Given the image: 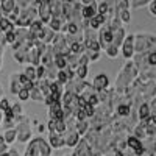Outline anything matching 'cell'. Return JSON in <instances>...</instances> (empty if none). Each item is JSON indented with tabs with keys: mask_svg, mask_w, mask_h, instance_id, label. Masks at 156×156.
I'll return each mask as SVG.
<instances>
[{
	"mask_svg": "<svg viewBox=\"0 0 156 156\" xmlns=\"http://www.w3.org/2000/svg\"><path fill=\"white\" fill-rule=\"evenodd\" d=\"M45 66H42V64H39V66H36V81L37 80H42V78H45Z\"/></svg>",
	"mask_w": 156,
	"mask_h": 156,
	"instance_id": "74e56055",
	"label": "cell"
},
{
	"mask_svg": "<svg viewBox=\"0 0 156 156\" xmlns=\"http://www.w3.org/2000/svg\"><path fill=\"white\" fill-rule=\"evenodd\" d=\"M125 142H126V147L131 150V151H134V150H137V148H140V147H144V142L139 140L137 137H134L133 134L128 136V137L125 139Z\"/></svg>",
	"mask_w": 156,
	"mask_h": 156,
	"instance_id": "d6986e66",
	"label": "cell"
},
{
	"mask_svg": "<svg viewBox=\"0 0 156 156\" xmlns=\"http://www.w3.org/2000/svg\"><path fill=\"white\" fill-rule=\"evenodd\" d=\"M27 148H25V153H23V156H36V150H34V147H33V144L28 140L27 142Z\"/></svg>",
	"mask_w": 156,
	"mask_h": 156,
	"instance_id": "b9f144b4",
	"label": "cell"
},
{
	"mask_svg": "<svg viewBox=\"0 0 156 156\" xmlns=\"http://www.w3.org/2000/svg\"><path fill=\"white\" fill-rule=\"evenodd\" d=\"M30 142L33 144L36 150V156H50L51 154V147L44 137H31Z\"/></svg>",
	"mask_w": 156,
	"mask_h": 156,
	"instance_id": "277c9868",
	"label": "cell"
},
{
	"mask_svg": "<svg viewBox=\"0 0 156 156\" xmlns=\"http://www.w3.org/2000/svg\"><path fill=\"white\" fill-rule=\"evenodd\" d=\"M3 39H5V44H9V45L16 42V36H14V33H12V31L11 33H5L3 34Z\"/></svg>",
	"mask_w": 156,
	"mask_h": 156,
	"instance_id": "60d3db41",
	"label": "cell"
},
{
	"mask_svg": "<svg viewBox=\"0 0 156 156\" xmlns=\"http://www.w3.org/2000/svg\"><path fill=\"white\" fill-rule=\"evenodd\" d=\"M16 136H17V133H16V128L14 126H12V128H5V131L2 134L3 140L6 142V145L14 144V142H16Z\"/></svg>",
	"mask_w": 156,
	"mask_h": 156,
	"instance_id": "ac0fdd59",
	"label": "cell"
},
{
	"mask_svg": "<svg viewBox=\"0 0 156 156\" xmlns=\"http://www.w3.org/2000/svg\"><path fill=\"white\" fill-rule=\"evenodd\" d=\"M98 44H100V50H105L111 42H112V30L108 27V25H101V27L98 28Z\"/></svg>",
	"mask_w": 156,
	"mask_h": 156,
	"instance_id": "8992f818",
	"label": "cell"
},
{
	"mask_svg": "<svg viewBox=\"0 0 156 156\" xmlns=\"http://www.w3.org/2000/svg\"><path fill=\"white\" fill-rule=\"evenodd\" d=\"M147 62L150 67H156V51L154 50L147 51Z\"/></svg>",
	"mask_w": 156,
	"mask_h": 156,
	"instance_id": "d590c367",
	"label": "cell"
},
{
	"mask_svg": "<svg viewBox=\"0 0 156 156\" xmlns=\"http://www.w3.org/2000/svg\"><path fill=\"white\" fill-rule=\"evenodd\" d=\"M123 9H129V0H115V17Z\"/></svg>",
	"mask_w": 156,
	"mask_h": 156,
	"instance_id": "f546056e",
	"label": "cell"
},
{
	"mask_svg": "<svg viewBox=\"0 0 156 156\" xmlns=\"http://www.w3.org/2000/svg\"><path fill=\"white\" fill-rule=\"evenodd\" d=\"M125 36H126V31H125L123 27H119L117 30H112V42H111V44H114V45H117V47L120 48Z\"/></svg>",
	"mask_w": 156,
	"mask_h": 156,
	"instance_id": "5bb4252c",
	"label": "cell"
},
{
	"mask_svg": "<svg viewBox=\"0 0 156 156\" xmlns=\"http://www.w3.org/2000/svg\"><path fill=\"white\" fill-rule=\"evenodd\" d=\"M30 98L31 100H34V101H44V95H42V92H41V90H39V87L34 84L31 89H30Z\"/></svg>",
	"mask_w": 156,
	"mask_h": 156,
	"instance_id": "4316f807",
	"label": "cell"
},
{
	"mask_svg": "<svg viewBox=\"0 0 156 156\" xmlns=\"http://www.w3.org/2000/svg\"><path fill=\"white\" fill-rule=\"evenodd\" d=\"M106 23V16H103V14H95L92 19H89L87 20V27L90 28V30H98L101 25H105Z\"/></svg>",
	"mask_w": 156,
	"mask_h": 156,
	"instance_id": "7c38bea8",
	"label": "cell"
},
{
	"mask_svg": "<svg viewBox=\"0 0 156 156\" xmlns=\"http://www.w3.org/2000/svg\"><path fill=\"white\" fill-rule=\"evenodd\" d=\"M133 136L137 137L139 140H145V139H147V137H145V125L142 123L140 120H139V123L133 128Z\"/></svg>",
	"mask_w": 156,
	"mask_h": 156,
	"instance_id": "603a6c76",
	"label": "cell"
},
{
	"mask_svg": "<svg viewBox=\"0 0 156 156\" xmlns=\"http://www.w3.org/2000/svg\"><path fill=\"white\" fill-rule=\"evenodd\" d=\"M117 17H119V20L122 23H129L131 22V12H129V9H123L117 14Z\"/></svg>",
	"mask_w": 156,
	"mask_h": 156,
	"instance_id": "4dcf8cb0",
	"label": "cell"
},
{
	"mask_svg": "<svg viewBox=\"0 0 156 156\" xmlns=\"http://www.w3.org/2000/svg\"><path fill=\"white\" fill-rule=\"evenodd\" d=\"M16 97H17L20 101H27V100H30V90L25 89V87H20V90L17 92Z\"/></svg>",
	"mask_w": 156,
	"mask_h": 156,
	"instance_id": "e575fe53",
	"label": "cell"
},
{
	"mask_svg": "<svg viewBox=\"0 0 156 156\" xmlns=\"http://www.w3.org/2000/svg\"><path fill=\"white\" fill-rule=\"evenodd\" d=\"M95 109H97V108H94V106L87 105V103H86V106L83 108V111H84V114H86V117H87V119H90V117H94V114H95Z\"/></svg>",
	"mask_w": 156,
	"mask_h": 156,
	"instance_id": "f35d334b",
	"label": "cell"
},
{
	"mask_svg": "<svg viewBox=\"0 0 156 156\" xmlns=\"http://www.w3.org/2000/svg\"><path fill=\"white\" fill-rule=\"evenodd\" d=\"M148 9H150L151 16H156V0H151V2L148 3Z\"/></svg>",
	"mask_w": 156,
	"mask_h": 156,
	"instance_id": "7bdbcfd3",
	"label": "cell"
},
{
	"mask_svg": "<svg viewBox=\"0 0 156 156\" xmlns=\"http://www.w3.org/2000/svg\"><path fill=\"white\" fill-rule=\"evenodd\" d=\"M0 111L2 112H8L11 111V103L6 97H0Z\"/></svg>",
	"mask_w": 156,
	"mask_h": 156,
	"instance_id": "836d02e7",
	"label": "cell"
},
{
	"mask_svg": "<svg viewBox=\"0 0 156 156\" xmlns=\"http://www.w3.org/2000/svg\"><path fill=\"white\" fill-rule=\"evenodd\" d=\"M90 86H92L94 92H103V90L109 89V78L105 75V73H98L94 76L92 83H90Z\"/></svg>",
	"mask_w": 156,
	"mask_h": 156,
	"instance_id": "52a82bcc",
	"label": "cell"
},
{
	"mask_svg": "<svg viewBox=\"0 0 156 156\" xmlns=\"http://www.w3.org/2000/svg\"><path fill=\"white\" fill-rule=\"evenodd\" d=\"M2 122H3V112L0 111V125H2Z\"/></svg>",
	"mask_w": 156,
	"mask_h": 156,
	"instance_id": "7dc6e473",
	"label": "cell"
},
{
	"mask_svg": "<svg viewBox=\"0 0 156 156\" xmlns=\"http://www.w3.org/2000/svg\"><path fill=\"white\" fill-rule=\"evenodd\" d=\"M106 53V56L108 58H111V59H115L117 56H119V51H120V48L117 47V45H114V44H109L105 50H103Z\"/></svg>",
	"mask_w": 156,
	"mask_h": 156,
	"instance_id": "484cf974",
	"label": "cell"
},
{
	"mask_svg": "<svg viewBox=\"0 0 156 156\" xmlns=\"http://www.w3.org/2000/svg\"><path fill=\"white\" fill-rule=\"evenodd\" d=\"M120 53L125 59H131L134 56V36L133 34H126L123 42L120 45Z\"/></svg>",
	"mask_w": 156,
	"mask_h": 156,
	"instance_id": "5b68a950",
	"label": "cell"
},
{
	"mask_svg": "<svg viewBox=\"0 0 156 156\" xmlns=\"http://www.w3.org/2000/svg\"><path fill=\"white\" fill-rule=\"evenodd\" d=\"M86 76H87V66H78L75 69V78H78V80H84Z\"/></svg>",
	"mask_w": 156,
	"mask_h": 156,
	"instance_id": "d6a6232c",
	"label": "cell"
},
{
	"mask_svg": "<svg viewBox=\"0 0 156 156\" xmlns=\"http://www.w3.org/2000/svg\"><path fill=\"white\" fill-rule=\"evenodd\" d=\"M2 92H3V90H2V86H0V95H2Z\"/></svg>",
	"mask_w": 156,
	"mask_h": 156,
	"instance_id": "f907efd6",
	"label": "cell"
},
{
	"mask_svg": "<svg viewBox=\"0 0 156 156\" xmlns=\"http://www.w3.org/2000/svg\"><path fill=\"white\" fill-rule=\"evenodd\" d=\"M20 81H19V73H12L9 76V92L12 95H17V92L20 90Z\"/></svg>",
	"mask_w": 156,
	"mask_h": 156,
	"instance_id": "2e32d148",
	"label": "cell"
},
{
	"mask_svg": "<svg viewBox=\"0 0 156 156\" xmlns=\"http://www.w3.org/2000/svg\"><path fill=\"white\" fill-rule=\"evenodd\" d=\"M150 114H151V109H150L148 101H142L140 105L137 106V117H139V120H145Z\"/></svg>",
	"mask_w": 156,
	"mask_h": 156,
	"instance_id": "e0dca14e",
	"label": "cell"
},
{
	"mask_svg": "<svg viewBox=\"0 0 156 156\" xmlns=\"http://www.w3.org/2000/svg\"><path fill=\"white\" fill-rule=\"evenodd\" d=\"M14 128H16V133H17L16 140L22 142V144H27V142L33 137V129H31V125H30V120H28L27 115H25L22 120H19L14 125Z\"/></svg>",
	"mask_w": 156,
	"mask_h": 156,
	"instance_id": "3957f363",
	"label": "cell"
},
{
	"mask_svg": "<svg viewBox=\"0 0 156 156\" xmlns=\"http://www.w3.org/2000/svg\"><path fill=\"white\" fill-rule=\"evenodd\" d=\"M86 55H87V59L89 62H95L100 59V51H92V50H86Z\"/></svg>",
	"mask_w": 156,
	"mask_h": 156,
	"instance_id": "8d00e7d4",
	"label": "cell"
},
{
	"mask_svg": "<svg viewBox=\"0 0 156 156\" xmlns=\"http://www.w3.org/2000/svg\"><path fill=\"white\" fill-rule=\"evenodd\" d=\"M47 129L50 133H55V120L53 119H50L48 120V123H47Z\"/></svg>",
	"mask_w": 156,
	"mask_h": 156,
	"instance_id": "ee69618b",
	"label": "cell"
},
{
	"mask_svg": "<svg viewBox=\"0 0 156 156\" xmlns=\"http://www.w3.org/2000/svg\"><path fill=\"white\" fill-rule=\"evenodd\" d=\"M89 126H90V123L87 122V120H76L75 122V131L78 133V134H80L81 137L86 134V131H87V129H89Z\"/></svg>",
	"mask_w": 156,
	"mask_h": 156,
	"instance_id": "7402d4cb",
	"label": "cell"
},
{
	"mask_svg": "<svg viewBox=\"0 0 156 156\" xmlns=\"http://www.w3.org/2000/svg\"><path fill=\"white\" fill-rule=\"evenodd\" d=\"M139 75V70L136 69V66L133 64L131 59H126V62L122 66L119 75H117L115 78V86H114V90L119 95H123L125 89L129 86V83H131L133 80H136Z\"/></svg>",
	"mask_w": 156,
	"mask_h": 156,
	"instance_id": "6da1fadb",
	"label": "cell"
},
{
	"mask_svg": "<svg viewBox=\"0 0 156 156\" xmlns=\"http://www.w3.org/2000/svg\"><path fill=\"white\" fill-rule=\"evenodd\" d=\"M22 73L27 76V78H30L31 81H36V66H31V64H28V66L23 69Z\"/></svg>",
	"mask_w": 156,
	"mask_h": 156,
	"instance_id": "f1b7e54d",
	"label": "cell"
},
{
	"mask_svg": "<svg viewBox=\"0 0 156 156\" xmlns=\"http://www.w3.org/2000/svg\"><path fill=\"white\" fill-rule=\"evenodd\" d=\"M47 142H48V145L51 148H56V150L66 147V144H64V134L62 133H50Z\"/></svg>",
	"mask_w": 156,
	"mask_h": 156,
	"instance_id": "9c48e42d",
	"label": "cell"
},
{
	"mask_svg": "<svg viewBox=\"0 0 156 156\" xmlns=\"http://www.w3.org/2000/svg\"><path fill=\"white\" fill-rule=\"evenodd\" d=\"M14 6H16V0H2L0 2V11L3 12V16L9 14L14 9Z\"/></svg>",
	"mask_w": 156,
	"mask_h": 156,
	"instance_id": "ffe728a7",
	"label": "cell"
},
{
	"mask_svg": "<svg viewBox=\"0 0 156 156\" xmlns=\"http://www.w3.org/2000/svg\"><path fill=\"white\" fill-rule=\"evenodd\" d=\"M142 156H150V154H147V153H145V154H142Z\"/></svg>",
	"mask_w": 156,
	"mask_h": 156,
	"instance_id": "816d5d0a",
	"label": "cell"
},
{
	"mask_svg": "<svg viewBox=\"0 0 156 156\" xmlns=\"http://www.w3.org/2000/svg\"><path fill=\"white\" fill-rule=\"evenodd\" d=\"M6 151H8V154H9V156H20V154H19V151H17V150H14V148H8Z\"/></svg>",
	"mask_w": 156,
	"mask_h": 156,
	"instance_id": "f6af8a7d",
	"label": "cell"
},
{
	"mask_svg": "<svg viewBox=\"0 0 156 156\" xmlns=\"http://www.w3.org/2000/svg\"><path fill=\"white\" fill-rule=\"evenodd\" d=\"M53 64L58 70H62L67 67V61H66V56L64 55H55L53 56Z\"/></svg>",
	"mask_w": 156,
	"mask_h": 156,
	"instance_id": "d4e9b609",
	"label": "cell"
},
{
	"mask_svg": "<svg viewBox=\"0 0 156 156\" xmlns=\"http://www.w3.org/2000/svg\"><path fill=\"white\" fill-rule=\"evenodd\" d=\"M134 36V53H145V51L154 50L156 36L151 33H137Z\"/></svg>",
	"mask_w": 156,
	"mask_h": 156,
	"instance_id": "7a4b0ae2",
	"label": "cell"
},
{
	"mask_svg": "<svg viewBox=\"0 0 156 156\" xmlns=\"http://www.w3.org/2000/svg\"><path fill=\"white\" fill-rule=\"evenodd\" d=\"M56 81H59L62 86L66 84L67 81H70L69 80V75H67V72H66V69H62V70H58V73H56V78H55Z\"/></svg>",
	"mask_w": 156,
	"mask_h": 156,
	"instance_id": "1f68e13d",
	"label": "cell"
},
{
	"mask_svg": "<svg viewBox=\"0 0 156 156\" xmlns=\"http://www.w3.org/2000/svg\"><path fill=\"white\" fill-rule=\"evenodd\" d=\"M0 156H9V154H8V151H5V153H2Z\"/></svg>",
	"mask_w": 156,
	"mask_h": 156,
	"instance_id": "681fc988",
	"label": "cell"
},
{
	"mask_svg": "<svg viewBox=\"0 0 156 156\" xmlns=\"http://www.w3.org/2000/svg\"><path fill=\"white\" fill-rule=\"evenodd\" d=\"M66 156H69V154H66Z\"/></svg>",
	"mask_w": 156,
	"mask_h": 156,
	"instance_id": "f5cc1de1",
	"label": "cell"
},
{
	"mask_svg": "<svg viewBox=\"0 0 156 156\" xmlns=\"http://www.w3.org/2000/svg\"><path fill=\"white\" fill-rule=\"evenodd\" d=\"M97 14V2L94 0L90 5H86V6H81V19H92L94 16Z\"/></svg>",
	"mask_w": 156,
	"mask_h": 156,
	"instance_id": "4fadbf2b",
	"label": "cell"
},
{
	"mask_svg": "<svg viewBox=\"0 0 156 156\" xmlns=\"http://www.w3.org/2000/svg\"><path fill=\"white\" fill-rule=\"evenodd\" d=\"M19 81H20V86H22V87L28 89V90H30V89L36 84V81H31L30 78H27L23 73H19Z\"/></svg>",
	"mask_w": 156,
	"mask_h": 156,
	"instance_id": "83f0119b",
	"label": "cell"
},
{
	"mask_svg": "<svg viewBox=\"0 0 156 156\" xmlns=\"http://www.w3.org/2000/svg\"><path fill=\"white\" fill-rule=\"evenodd\" d=\"M14 61L19 62V64L27 62V47L25 45H22L20 48L14 50Z\"/></svg>",
	"mask_w": 156,
	"mask_h": 156,
	"instance_id": "44dd1931",
	"label": "cell"
},
{
	"mask_svg": "<svg viewBox=\"0 0 156 156\" xmlns=\"http://www.w3.org/2000/svg\"><path fill=\"white\" fill-rule=\"evenodd\" d=\"M62 134H64V144H66V147H70V148H73L81 137L75 129H66Z\"/></svg>",
	"mask_w": 156,
	"mask_h": 156,
	"instance_id": "30bf717a",
	"label": "cell"
},
{
	"mask_svg": "<svg viewBox=\"0 0 156 156\" xmlns=\"http://www.w3.org/2000/svg\"><path fill=\"white\" fill-rule=\"evenodd\" d=\"M94 0H80V3H81V6H86V5H90Z\"/></svg>",
	"mask_w": 156,
	"mask_h": 156,
	"instance_id": "bcb514c9",
	"label": "cell"
},
{
	"mask_svg": "<svg viewBox=\"0 0 156 156\" xmlns=\"http://www.w3.org/2000/svg\"><path fill=\"white\" fill-rule=\"evenodd\" d=\"M48 117L53 120H61L62 119V105L61 101H53L48 106Z\"/></svg>",
	"mask_w": 156,
	"mask_h": 156,
	"instance_id": "8fae6325",
	"label": "cell"
},
{
	"mask_svg": "<svg viewBox=\"0 0 156 156\" xmlns=\"http://www.w3.org/2000/svg\"><path fill=\"white\" fill-rule=\"evenodd\" d=\"M150 2H151V0H133V2L129 3V5H131L133 8H142V6L148 5Z\"/></svg>",
	"mask_w": 156,
	"mask_h": 156,
	"instance_id": "ab89813d",
	"label": "cell"
},
{
	"mask_svg": "<svg viewBox=\"0 0 156 156\" xmlns=\"http://www.w3.org/2000/svg\"><path fill=\"white\" fill-rule=\"evenodd\" d=\"M12 30H14V23H12V22H9L5 16L2 17V19H0V33H11Z\"/></svg>",
	"mask_w": 156,
	"mask_h": 156,
	"instance_id": "cb8c5ba5",
	"label": "cell"
},
{
	"mask_svg": "<svg viewBox=\"0 0 156 156\" xmlns=\"http://www.w3.org/2000/svg\"><path fill=\"white\" fill-rule=\"evenodd\" d=\"M114 112L117 117H128L131 114V105H128V103H119V105L114 106Z\"/></svg>",
	"mask_w": 156,
	"mask_h": 156,
	"instance_id": "9a60e30c",
	"label": "cell"
},
{
	"mask_svg": "<svg viewBox=\"0 0 156 156\" xmlns=\"http://www.w3.org/2000/svg\"><path fill=\"white\" fill-rule=\"evenodd\" d=\"M0 69H2V48H0Z\"/></svg>",
	"mask_w": 156,
	"mask_h": 156,
	"instance_id": "c3c4849f",
	"label": "cell"
},
{
	"mask_svg": "<svg viewBox=\"0 0 156 156\" xmlns=\"http://www.w3.org/2000/svg\"><path fill=\"white\" fill-rule=\"evenodd\" d=\"M73 148H75V151L72 156H92V153H94V148L87 144L84 137H80L78 144Z\"/></svg>",
	"mask_w": 156,
	"mask_h": 156,
	"instance_id": "ba28073f",
	"label": "cell"
}]
</instances>
